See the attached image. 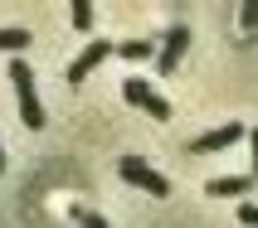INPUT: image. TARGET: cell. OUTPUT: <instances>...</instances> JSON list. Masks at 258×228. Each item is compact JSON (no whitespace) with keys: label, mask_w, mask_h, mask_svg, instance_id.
Returning a JSON list of instances; mask_svg holds the SVG:
<instances>
[{"label":"cell","mask_w":258,"mask_h":228,"mask_svg":"<svg viewBox=\"0 0 258 228\" xmlns=\"http://www.w3.org/2000/svg\"><path fill=\"white\" fill-rule=\"evenodd\" d=\"M234 141H244V127H239V122H224V127L195 136V141H190V156H210V151H224V146H234Z\"/></svg>","instance_id":"5"},{"label":"cell","mask_w":258,"mask_h":228,"mask_svg":"<svg viewBox=\"0 0 258 228\" xmlns=\"http://www.w3.org/2000/svg\"><path fill=\"white\" fill-rule=\"evenodd\" d=\"M69 218H73L78 228H107V218H102V214H93V209H83V204H73V209H69Z\"/></svg>","instance_id":"10"},{"label":"cell","mask_w":258,"mask_h":228,"mask_svg":"<svg viewBox=\"0 0 258 228\" xmlns=\"http://www.w3.org/2000/svg\"><path fill=\"white\" fill-rule=\"evenodd\" d=\"M0 175H5V151H0Z\"/></svg>","instance_id":"15"},{"label":"cell","mask_w":258,"mask_h":228,"mask_svg":"<svg viewBox=\"0 0 258 228\" xmlns=\"http://www.w3.org/2000/svg\"><path fill=\"white\" fill-rule=\"evenodd\" d=\"M122 97L137 107V112H146V117H156V122H171V102L161 97L151 83H142V78H127L122 83Z\"/></svg>","instance_id":"3"},{"label":"cell","mask_w":258,"mask_h":228,"mask_svg":"<svg viewBox=\"0 0 258 228\" xmlns=\"http://www.w3.org/2000/svg\"><path fill=\"white\" fill-rule=\"evenodd\" d=\"M117 54L127 58V63H142V58H151V54H156V44H151V39H127L122 49H117Z\"/></svg>","instance_id":"9"},{"label":"cell","mask_w":258,"mask_h":228,"mask_svg":"<svg viewBox=\"0 0 258 228\" xmlns=\"http://www.w3.org/2000/svg\"><path fill=\"white\" fill-rule=\"evenodd\" d=\"M253 180H258V127H253Z\"/></svg>","instance_id":"14"},{"label":"cell","mask_w":258,"mask_h":228,"mask_svg":"<svg viewBox=\"0 0 258 228\" xmlns=\"http://www.w3.org/2000/svg\"><path fill=\"white\" fill-rule=\"evenodd\" d=\"M107 54H112V44H107V39H93V44L83 49V54H78V58L69 63V68H63V78H69V83L78 87V83H83V78H88L93 68H102V58H107Z\"/></svg>","instance_id":"4"},{"label":"cell","mask_w":258,"mask_h":228,"mask_svg":"<svg viewBox=\"0 0 258 228\" xmlns=\"http://www.w3.org/2000/svg\"><path fill=\"white\" fill-rule=\"evenodd\" d=\"M248 189H253V175H224V180H210L205 194L210 199H244Z\"/></svg>","instance_id":"7"},{"label":"cell","mask_w":258,"mask_h":228,"mask_svg":"<svg viewBox=\"0 0 258 228\" xmlns=\"http://www.w3.org/2000/svg\"><path fill=\"white\" fill-rule=\"evenodd\" d=\"M69 20H73V29H83V34H88V29H93V5H88V0H78V5L69 10Z\"/></svg>","instance_id":"11"},{"label":"cell","mask_w":258,"mask_h":228,"mask_svg":"<svg viewBox=\"0 0 258 228\" xmlns=\"http://www.w3.org/2000/svg\"><path fill=\"white\" fill-rule=\"evenodd\" d=\"M185 49H190V29L175 25L171 34H166V44H161V54H156V73H175V63L185 58Z\"/></svg>","instance_id":"6"},{"label":"cell","mask_w":258,"mask_h":228,"mask_svg":"<svg viewBox=\"0 0 258 228\" xmlns=\"http://www.w3.org/2000/svg\"><path fill=\"white\" fill-rule=\"evenodd\" d=\"M0 49L20 58V54L29 49V29H15V25H5V29H0Z\"/></svg>","instance_id":"8"},{"label":"cell","mask_w":258,"mask_h":228,"mask_svg":"<svg viewBox=\"0 0 258 228\" xmlns=\"http://www.w3.org/2000/svg\"><path fill=\"white\" fill-rule=\"evenodd\" d=\"M117 175H122L127 185L146 189V194H156V199H166V194H171V180H166L161 170H151L142 156H122V160H117Z\"/></svg>","instance_id":"2"},{"label":"cell","mask_w":258,"mask_h":228,"mask_svg":"<svg viewBox=\"0 0 258 228\" xmlns=\"http://www.w3.org/2000/svg\"><path fill=\"white\" fill-rule=\"evenodd\" d=\"M239 20H244V29H258V0H248L244 10H239Z\"/></svg>","instance_id":"12"},{"label":"cell","mask_w":258,"mask_h":228,"mask_svg":"<svg viewBox=\"0 0 258 228\" xmlns=\"http://www.w3.org/2000/svg\"><path fill=\"white\" fill-rule=\"evenodd\" d=\"M239 223L258 228V204H239Z\"/></svg>","instance_id":"13"},{"label":"cell","mask_w":258,"mask_h":228,"mask_svg":"<svg viewBox=\"0 0 258 228\" xmlns=\"http://www.w3.org/2000/svg\"><path fill=\"white\" fill-rule=\"evenodd\" d=\"M10 83H15V97H20V122L29 131L44 127V107H39V87H34V68L25 58H10Z\"/></svg>","instance_id":"1"}]
</instances>
